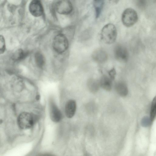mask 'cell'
<instances>
[{
    "label": "cell",
    "instance_id": "7c38bea8",
    "mask_svg": "<svg viewBox=\"0 0 156 156\" xmlns=\"http://www.w3.org/2000/svg\"><path fill=\"white\" fill-rule=\"evenodd\" d=\"M111 79L106 76H103L101 77L99 82L100 86L107 91L110 90L112 86V83Z\"/></svg>",
    "mask_w": 156,
    "mask_h": 156
},
{
    "label": "cell",
    "instance_id": "5b68a950",
    "mask_svg": "<svg viewBox=\"0 0 156 156\" xmlns=\"http://www.w3.org/2000/svg\"><path fill=\"white\" fill-rule=\"evenodd\" d=\"M55 8L58 13L63 15L70 14L73 9V5L71 2L67 0L58 1L56 4Z\"/></svg>",
    "mask_w": 156,
    "mask_h": 156
},
{
    "label": "cell",
    "instance_id": "ac0fdd59",
    "mask_svg": "<svg viewBox=\"0 0 156 156\" xmlns=\"http://www.w3.org/2000/svg\"><path fill=\"white\" fill-rule=\"evenodd\" d=\"M5 42L3 37L1 35L0 37V49L1 54H3L5 50Z\"/></svg>",
    "mask_w": 156,
    "mask_h": 156
},
{
    "label": "cell",
    "instance_id": "3957f363",
    "mask_svg": "<svg viewBox=\"0 0 156 156\" xmlns=\"http://www.w3.org/2000/svg\"><path fill=\"white\" fill-rule=\"evenodd\" d=\"M69 42L66 37L63 34H60L54 38L53 47L55 51L58 53H62L67 49Z\"/></svg>",
    "mask_w": 156,
    "mask_h": 156
},
{
    "label": "cell",
    "instance_id": "8992f818",
    "mask_svg": "<svg viewBox=\"0 0 156 156\" xmlns=\"http://www.w3.org/2000/svg\"><path fill=\"white\" fill-rule=\"evenodd\" d=\"M30 13L35 17L41 16L43 13V8L40 1L34 0L31 1L29 5Z\"/></svg>",
    "mask_w": 156,
    "mask_h": 156
},
{
    "label": "cell",
    "instance_id": "9a60e30c",
    "mask_svg": "<svg viewBox=\"0 0 156 156\" xmlns=\"http://www.w3.org/2000/svg\"><path fill=\"white\" fill-rule=\"evenodd\" d=\"M35 60L38 66L40 68L42 67L45 63V58L43 55L40 52H36L34 55Z\"/></svg>",
    "mask_w": 156,
    "mask_h": 156
},
{
    "label": "cell",
    "instance_id": "8fae6325",
    "mask_svg": "<svg viewBox=\"0 0 156 156\" xmlns=\"http://www.w3.org/2000/svg\"><path fill=\"white\" fill-rule=\"evenodd\" d=\"M115 89L118 94L121 96H126L128 94L127 87L123 82H119L117 83L115 85Z\"/></svg>",
    "mask_w": 156,
    "mask_h": 156
},
{
    "label": "cell",
    "instance_id": "ba28073f",
    "mask_svg": "<svg viewBox=\"0 0 156 156\" xmlns=\"http://www.w3.org/2000/svg\"><path fill=\"white\" fill-rule=\"evenodd\" d=\"M115 58L118 60L125 62L127 60L128 53L127 49L123 46L117 45L115 46L114 51Z\"/></svg>",
    "mask_w": 156,
    "mask_h": 156
},
{
    "label": "cell",
    "instance_id": "277c9868",
    "mask_svg": "<svg viewBox=\"0 0 156 156\" xmlns=\"http://www.w3.org/2000/svg\"><path fill=\"white\" fill-rule=\"evenodd\" d=\"M138 16L136 12L131 8L126 9L122 16V21L123 24L126 27H130L137 22Z\"/></svg>",
    "mask_w": 156,
    "mask_h": 156
},
{
    "label": "cell",
    "instance_id": "2e32d148",
    "mask_svg": "<svg viewBox=\"0 0 156 156\" xmlns=\"http://www.w3.org/2000/svg\"><path fill=\"white\" fill-rule=\"evenodd\" d=\"M26 55V53L23 50L19 49L13 54L12 58L14 61H19L23 58Z\"/></svg>",
    "mask_w": 156,
    "mask_h": 156
},
{
    "label": "cell",
    "instance_id": "30bf717a",
    "mask_svg": "<svg viewBox=\"0 0 156 156\" xmlns=\"http://www.w3.org/2000/svg\"><path fill=\"white\" fill-rule=\"evenodd\" d=\"M92 57L96 62L99 63H102L106 61L108 55L105 51L103 49L99 48L93 52Z\"/></svg>",
    "mask_w": 156,
    "mask_h": 156
},
{
    "label": "cell",
    "instance_id": "5bb4252c",
    "mask_svg": "<svg viewBox=\"0 0 156 156\" xmlns=\"http://www.w3.org/2000/svg\"><path fill=\"white\" fill-rule=\"evenodd\" d=\"M87 84L90 90L93 93L98 91L100 86L99 82L95 79H92L89 80Z\"/></svg>",
    "mask_w": 156,
    "mask_h": 156
},
{
    "label": "cell",
    "instance_id": "9c48e42d",
    "mask_svg": "<svg viewBox=\"0 0 156 156\" xmlns=\"http://www.w3.org/2000/svg\"><path fill=\"white\" fill-rule=\"evenodd\" d=\"M76 108V103L75 100H69L65 106V113L66 116L69 118L73 117L75 113Z\"/></svg>",
    "mask_w": 156,
    "mask_h": 156
},
{
    "label": "cell",
    "instance_id": "7a4b0ae2",
    "mask_svg": "<svg viewBox=\"0 0 156 156\" xmlns=\"http://www.w3.org/2000/svg\"><path fill=\"white\" fill-rule=\"evenodd\" d=\"M36 118L30 113L24 112L18 116L17 122L19 127L22 129H27L31 128L36 121Z\"/></svg>",
    "mask_w": 156,
    "mask_h": 156
},
{
    "label": "cell",
    "instance_id": "d6986e66",
    "mask_svg": "<svg viewBox=\"0 0 156 156\" xmlns=\"http://www.w3.org/2000/svg\"><path fill=\"white\" fill-rule=\"evenodd\" d=\"M108 74L110 77V78L113 80L115 77L116 75V71L114 68H112L109 71Z\"/></svg>",
    "mask_w": 156,
    "mask_h": 156
},
{
    "label": "cell",
    "instance_id": "e0dca14e",
    "mask_svg": "<svg viewBox=\"0 0 156 156\" xmlns=\"http://www.w3.org/2000/svg\"><path fill=\"white\" fill-rule=\"evenodd\" d=\"M156 116V96L153 99L152 102L150 114V119L152 121Z\"/></svg>",
    "mask_w": 156,
    "mask_h": 156
},
{
    "label": "cell",
    "instance_id": "52a82bcc",
    "mask_svg": "<svg viewBox=\"0 0 156 156\" xmlns=\"http://www.w3.org/2000/svg\"><path fill=\"white\" fill-rule=\"evenodd\" d=\"M49 113L50 118L53 122H58L61 120V112L55 102L52 100L49 103Z\"/></svg>",
    "mask_w": 156,
    "mask_h": 156
},
{
    "label": "cell",
    "instance_id": "ffe728a7",
    "mask_svg": "<svg viewBox=\"0 0 156 156\" xmlns=\"http://www.w3.org/2000/svg\"><path fill=\"white\" fill-rule=\"evenodd\" d=\"M35 156H55L50 154H38Z\"/></svg>",
    "mask_w": 156,
    "mask_h": 156
},
{
    "label": "cell",
    "instance_id": "6da1fadb",
    "mask_svg": "<svg viewBox=\"0 0 156 156\" xmlns=\"http://www.w3.org/2000/svg\"><path fill=\"white\" fill-rule=\"evenodd\" d=\"M117 31L115 26L112 23L105 25L102 29L100 33V38L105 44H111L116 40Z\"/></svg>",
    "mask_w": 156,
    "mask_h": 156
},
{
    "label": "cell",
    "instance_id": "4fadbf2b",
    "mask_svg": "<svg viewBox=\"0 0 156 156\" xmlns=\"http://www.w3.org/2000/svg\"><path fill=\"white\" fill-rule=\"evenodd\" d=\"M93 3L95 10L96 18H97L100 15L104 5V1L103 0H94Z\"/></svg>",
    "mask_w": 156,
    "mask_h": 156
}]
</instances>
